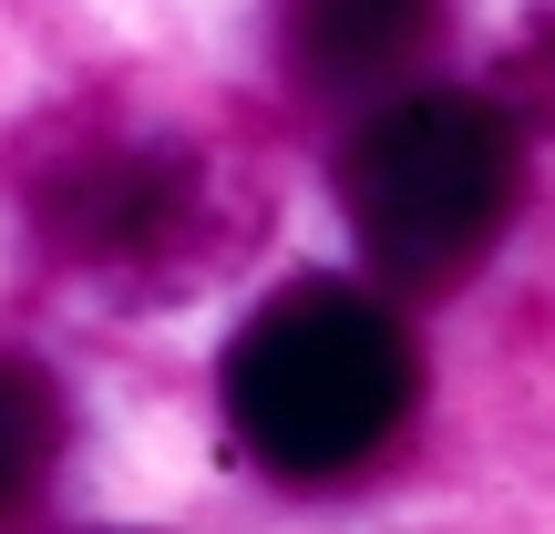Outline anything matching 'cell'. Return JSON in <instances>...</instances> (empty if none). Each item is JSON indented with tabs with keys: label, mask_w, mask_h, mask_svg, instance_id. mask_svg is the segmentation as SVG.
Masks as SVG:
<instances>
[{
	"label": "cell",
	"mask_w": 555,
	"mask_h": 534,
	"mask_svg": "<svg viewBox=\"0 0 555 534\" xmlns=\"http://www.w3.org/2000/svg\"><path fill=\"white\" fill-rule=\"evenodd\" d=\"M227 432L237 453L278 483H339L371 453H391V432L422 401V350L401 329V309L350 277H288L258 298L237 339H227Z\"/></svg>",
	"instance_id": "1"
},
{
	"label": "cell",
	"mask_w": 555,
	"mask_h": 534,
	"mask_svg": "<svg viewBox=\"0 0 555 534\" xmlns=\"http://www.w3.org/2000/svg\"><path fill=\"white\" fill-rule=\"evenodd\" d=\"M504 103H515L535 134H555V11L515 41V52H504Z\"/></svg>",
	"instance_id": "6"
},
{
	"label": "cell",
	"mask_w": 555,
	"mask_h": 534,
	"mask_svg": "<svg viewBox=\"0 0 555 534\" xmlns=\"http://www.w3.org/2000/svg\"><path fill=\"white\" fill-rule=\"evenodd\" d=\"M52 463H62V380L0 350V515H21L52 483Z\"/></svg>",
	"instance_id": "5"
},
{
	"label": "cell",
	"mask_w": 555,
	"mask_h": 534,
	"mask_svg": "<svg viewBox=\"0 0 555 534\" xmlns=\"http://www.w3.org/2000/svg\"><path fill=\"white\" fill-rule=\"evenodd\" d=\"M196 155L185 144H144V134H103V144H73V155L41 165L31 185V217L62 258L82 268H134L155 247H176L196 226Z\"/></svg>",
	"instance_id": "3"
},
{
	"label": "cell",
	"mask_w": 555,
	"mask_h": 534,
	"mask_svg": "<svg viewBox=\"0 0 555 534\" xmlns=\"http://www.w3.org/2000/svg\"><path fill=\"white\" fill-rule=\"evenodd\" d=\"M525 196V114L483 93H401L339 144V217L380 288L442 298L494 258Z\"/></svg>",
	"instance_id": "2"
},
{
	"label": "cell",
	"mask_w": 555,
	"mask_h": 534,
	"mask_svg": "<svg viewBox=\"0 0 555 534\" xmlns=\"http://www.w3.org/2000/svg\"><path fill=\"white\" fill-rule=\"evenodd\" d=\"M298 73L319 93H360V82L412 73L442 41V0H298Z\"/></svg>",
	"instance_id": "4"
}]
</instances>
